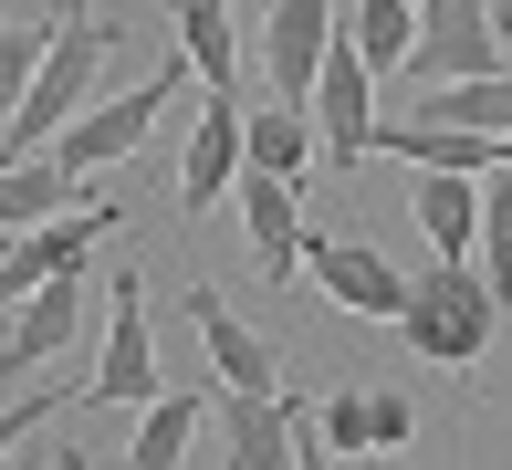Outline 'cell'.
<instances>
[{
    "label": "cell",
    "instance_id": "25",
    "mask_svg": "<svg viewBox=\"0 0 512 470\" xmlns=\"http://www.w3.org/2000/svg\"><path fill=\"white\" fill-rule=\"evenodd\" d=\"M366 397H377V450H408L418 439V397L408 387H366Z\"/></svg>",
    "mask_w": 512,
    "mask_h": 470
},
{
    "label": "cell",
    "instance_id": "5",
    "mask_svg": "<svg viewBox=\"0 0 512 470\" xmlns=\"http://www.w3.org/2000/svg\"><path fill=\"white\" fill-rule=\"evenodd\" d=\"M241 230H251V262H262V293H304V262H314V230H304V178H272V168H241Z\"/></svg>",
    "mask_w": 512,
    "mask_h": 470
},
{
    "label": "cell",
    "instance_id": "13",
    "mask_svg": "<svg viewBox=\"0 0 512 470\" xmlns=\"http://www.w3.org/2000/svg\"><path fill=\"white\" fill-rule=\"evenodd\" d=\"M189 324H199L209 366H220V387H283V356H272V345L220 303V282H189Z\"/></svg>",
    "mask_w": 512,
    "mask_h": 470
},
{
    "label": "cell",
    "instance_id": "21",
    "mask_svg": "<svg viewBox=\"0 0 512 470\" xmlns=\"http://www.w3.org/2000/svg\"><path fill=\"white\" fill-rule=\"evenodd\" d=\"M481 272L502 282V303H512V168H492L481 178V251H471Z\"/></svg>",
    "mask_w": 512,
    "mask_h": 470
},
{
    "label": "cell",
    "instance_id": "16",
    "mask_svg": "<svg viewBox=\"0 0 512 470\" xmlns=\"http://www.w3.org/2000/svg\"><path fill=\"white\" fill-rule=\"evenodd\" d=\"M168 21H178V53L199 63V84H220V94H230V74H241V53H251L241 21H230V0H178Z\"/></svg>",
    "mask_w": 512,
    "mask_h": 470
},
{
    "label": "cell",
    "instance_id": "12",
    "mask_svg": "<svg viewBox=\"0 0 512 470\" xmlns=\"http://www.w3.org/2000/svg\"><path fill=\"white\" fill-rule=\"evenodd\" d=\"M74 324H84V272H42L32 293H21V314H11L0 376H21V366H53L63 345H74Z\"/></svg>",
    "mask_w": 512,
    "mask_h": 470
},
{
    "label": "cell",
    "instance_id": "1",
    "mask_svg": "<svg viewBox=\"0 0 512 470\" xmlns=\"http://www.w3.org/2000/svg\"><path fill=\"white\" fill-rule=\"evenodd\" d=\"M115 42H126V21H115L105 0H63L53 42H42V74H32V94H21V115L0 126V157H42V147H53V136L95 105V74H105Z\"/></svg>",
    "mask_w": 512,
    "mask_h": 470
},
{
    "label": "cell",
    "instance_id": "3",
    "mask_svg": "<svg viewBox=\"0 0 512 470\" xmlns=\"http://www.w3.org/2000/svg\"><path fill=\"white\" fill-rule=\"evenodd\" d=\"M189 84H199V63H189V53H168L147 84H126V94H95V105H84V115H74V126H63L42 157H63L74 178H95V168H115L126 147H147V126H157V115H168Z\"/></svg>",
    "mask_w": 512,
    "mask_h": 470
},
{
    "label": "cell",
    "instance_id": "18",
    "mask_svg": "<svg viewBox=\"0 0 512 470\" xmlns=\"http://www.w3.org/2000/svg\"><path fill=\"white\" fill-rule=\"evenodd\" d=\"M241 136H251V168H272V178H304L314 157H324V147H314V115H304V105H283V94H272V105L251 115Z\"/></svg>",
    "mask_w": 512,
    "mask_h": 470
},
{
    "label": "cell",
    "instance_id": "24",
    "mask_svg": "<svg viewBox=\"0 0 512 470\" xmlns=\"http://www.w3.org/2000/svg\"><path fill=\"white\" fill-rule=\"evenodd\" d=\"M63 408H84V387H63V397H21V408H0V460H11L21 439L42 429V418H63Z\"/></svg>",
    "mask_w": 512,
    "mask_h": 470
},
{
    "label": "cell",
    "instance_id": "7",
    "mask_svg": "<svg viewBox=\"0 0 512 470\" xmlns=\"http://www.w3.org/2000/svg\"><path fill=\"white\" fill-rule=\"evenodd\" d=\"M136 397H157V335H147V282L115 272L105 282V356L84 376V408H136Z\"/></svg>",
    "mask_w": 512,
    "mask_h": 470
},
{
    "label": "cell",
    "instance_id": "6",
    "mask_svg": "<svg viewBox=\"0 0 512 470\" xmlns=\"http://www.w3.org/2000/svg\"><path fill=\"white\" fill-rule=\"evenodd\" d=\"M471 74H502V21H492V0H418L408 94H418V84H471Z\"/></svg>",
    "mask_w": 512,
    "mask_h": 470
},
{
    "label": "cell",
    "instance_id": "2",
    "mask_svg": "<svg viewBox=\"0 0 512 470\" xmlns=\"http://www.w3.org/2000/svg\"><path fill=\"white\" fill-rule=\"evenodd\" d=\"M492 324H502V282L481 262H439L429 282H408V303H398L408 356H429V366H481L492 356Z\"/></svg>",
    "mask_w": 512,
    "mask_h": 470
},
{
    "label": "cell",
    "instance_id": "14",
    "mask_svg": "<svg viewBox=\"0 0 512 470\" xmlns=\"http://www.w3.org/2000/svg\"><path fill=\"white\" fill-rule=\"evenodd\" d=\"M408 209H418V230H429L439 262H471V251H481V178L471 168H418Z\"/></svg>",
    "mask_w": 512,
    "mask_h": 470
},
{
    "label": "cell",
    "instance_id": "15",
    "mask_svg": "<svg viewBox=\"0 0 512 470\" xmlns=\"http://www.w3.org/2000/svg\"><path fill=\"white\" fill-rule=\"evenodd\" d=\"M63 199H95V178H74L63 157H0V230L53 220Z\"/></svg>",
    "mask_w": 512,
    "mask_h": 470
},
{
    "label": "cell",
    "instance_id": "22",
    "mask_svg": "<svg viewBox=\"0 0 512 470\" xmlns=\"http://www.w3.org/2000/svg\"><path fill=\"white\" fill-rule=\"evenodd\" d=\"M314 439H324V460H356V450H377V397L335 387V397H324V418H314Z\"/></svg>",
    "mask_w": 512,
    "mask_h": 470
},
{
    "label": "cell",
    "instance_id": "28",
    "mask_svg": "<svg viewBox=\"0 0 512 470\" xmlns=\"http://www.w3.org/2000/svg\"><path fill=\"white\" fill-rule=\"evenodd\" d=\"M157 11H178V0H157Z\"/></svg>",
    "mask_w": 512,
    "mask_h": 470
},
{
    "label": "cell",
    "instance_id": "23",
    "mask_svg": "<svg viewBox=\"0 0 512 470\" xmlns=\"http://www.w3.org/2000/svg\"><path fill=\"white\" fill-rule=\"evenodd\" d=\"M32 74H42V32H21V21L0 11V126L21 115V94H32Z\"/></svg>",
    "mask_w": 512,
    "mask_h": 470
},
{
    "label": "cell",
    "instance_id": "11",
    "mask_svg": "<svg viewBox=\"0 0 512 470\" xmlns=\"http://www.w3.org/2000/svg\"><path fill=\"white\" fill-rule=\"evenodd\" d=\"M220 439H230L220 460H241V470H283L293 439H304V408H293L283 387H220Z\"/></svg>",
    "mask_w": 512,
    "mask_h": 470
},
{
    "label": "cell",
    "instance_id": "27",
    "mask_svg": "<svg viewBox=\"0 0 512 470\" xmlns=\"http://www.w3.org/2000/svg\"><path fill=\"white\" fill-rule=\"evenodd\" d=\"M11 241H21V230H0V251H11Z\"/></svg>",
    "mask_w": 512,
    "mask_h": 470
},
{
    "label": "cell",
    "instance_id": "19",
    "mask_svg": "<svg viewBox=\"0 0 512 470\" xmlns=\"http://www.w3.org/2000/svg\"><path fill=\"white\" fill-rule=\"evenodd\" d=\"M189 439H199V397L178 387V397H147V418H136L126 460H136V470H178V460H189Z\"/></svg>",
    "mask_w": 512,
    "mask_h": 470
},
{
    "label": "cell",
    "instance_id": "26",
    "mask_svg": "<svg viewBox=\"0 0 512 470\" xmlns=\"http://www.w3.org/2000/svg\"><path fill=\"white\" fill-rule=\"evenodd\" d=\"M492 21H502V32H512V0H492Z\"/></svg>",
    "mask_w": 512,
    "mask_h": 470
},
{
    "label": "cell",
    "instance_id": "9",
    "mask_svg": "<svg viewBox=\"0 0 512 470\" xmlns=\"http://www.w3.org/2000/svg\"><path fill=\"white\" fill-rule=\"evenodd\" d=\"M241 126H251V115L230 105V94L189 126V157H178V220H209V209L241 188V168H251V136Z\"/></svg>",
    "mask_w": 512,
    "mask_h": 470
},
{
    "label": "cell",
    "instance_id": "4",
    "mask_svg": "<svg viewBox=\"0 0 512 470\" xmlns=\"http://www.w3.org/2000/svg\"><path fill=\"white\" fill-rule=\"evenodd\" d=\"M304 115H314V147H324L335 178H356V157H377V63L356 53V32H335V53H324Z\"/></svg>",
    "mask_w": 512,
    "mask_h": 470
},
{
    "label": "cell",
    "instance_id": "8",
    "mask_svg": "<svg viewBox=\"0 0 512 470\" xmlns=\"http://www.w3.org/2000/svg\"><path fill=\"white\" fill-rule=\"evenodd\" d=\"M324 53H335V0H272L262 11V84L283 105H314Z\"/></svg>",
    "mask_w": 512,
    "mask_h": 470
},
{
    "label": "cell",
    "instance_id": "10",
    "mask_svg": "<svg viewBox=\"0 0 512 470\" xmlns=\"http://www.w3.org/2000/svg\"><path fill=\"white\" fill-rule=\"evenodd\" d=\"M304 272L345 303V314H366V324H398V303H408V272L387 262L377 241H345V230H335V241H314V262H304Z\"/></svg>",
    "mask_w": 512,
    "mask_h": 470
},
{
    "label": "cell",
    "instance_id": "20",
    "mask_svg": "<svg viewBox=\"0 0 512 470\" xmlns=\"http://www.w3.org/2000/svg\"><path fill=\"white\" fill-rule=\"evenodd\" d=\"M356 53L377 63V74H408V53H418V0H356Z\"/></svg>",
    "mask_w": 512,
    "mask_h": 470
},
{
    "label": "cell",
    "instance_id": "17",
    "mask_svg": "<svg viewBox=\"0 0 512 470\" xmlns=\"http://www.w3.org/2000/svg\"><path fill=\"white\" fill-rule=\"evenodd\" d=\"M126 220V199H95V209H74V220H32L21 230V251H32L42 272H95V241Z\"/></svg>",
    "mask_w": 512,
    "mask_h": 470
}]
</instances>
